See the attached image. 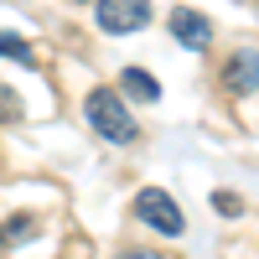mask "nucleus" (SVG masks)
<instances>
[{"label": "nucleus", "mask_w": 259, "mask_h": 259, "mask_svg": "<svg viewBox=\"0 0 259 259\" xmlns=\"http://www.w3.org/2000/svg\"><path fill=\"white\" fill-rule=\"evenodd\" d=\"M83 119H89V130L99 140H114V145H135L140 140V119L130 114V104L119 89H89V99H83Z\"/></svg>", "instance_id": "1"}, {"label": "nucleus", "mask_w": 259, "mask_h": 259, "mask_svg": "<svg viewBox=\"0 0 259 259\" xmlns=\"http://www.w3.org/2000/svg\"><path fill=\"white\" fill-rule=\"evenodd\" d=\"M11 119H21V99L11 89H0V124H11Z\"/></svg>", "instance_id": "9"}, {"label": "nucleus", "mask_w": 259, "mask_h": 259, "mask_svg": "<svg viewBox=\"0 0 259 259\" xmlns=\"http://www.w3.org/2000/svg\"><path fill=\"white\" fill-rule=\"evenodd\" d=\"M212 207H218L223 218H233V212H239V197H233V192H212Z\"/></svg>", "instance_id": "10"}, {"label": "nucleus", "mask_w": 259, "mask_h": 259, "mask_svg": "<svg viewBox=\"0 0 259 259\" xmlns=\"http://www.w3.org/2000/svg\"><path fill=\"white\" fill-rule=\"evenodd\" d=\"M140 26H150V0H99V31L130 36Z\"/></svg>", "instance_id": "3"}, {"label": "nucleus", "mask_w": 259, "mask_h": 259, "mask_svg": "<svg viewBox=\"0 0 259 259\" xmlns=\"http://www.w3.org/2000/svg\"><path fill=\"white\" fill-rule=\"evenodd\" d=\"M26 233H31V218H11L6 228H0V239H6V249H16L21 239H26Z\"/></svg>", "instance_id": "8"}, {"label": "nucleus", "mask_w": 259, "mask_h": 259, "mask_svg": "<svg viewBox=\"0 0 259 259\" xmlns=\"http://www.w3.org/2000/svg\"><path fill=\"white\" fill-rule=\"evenodd\" d=\"M119 94L135 99V104H156V99H161V83L150 78L145 68H124V73H119Z\"/></svg>", "instance_id": "6"}, {"label": "nucleus", "mask_w": 259, "mask_h": 259, "mask_svg": "<svg viewBox=\"0 0 259 259\" xmlns=\"http://www.w3.org/2000/svg\"><path fill=\"white\" fill-rule=\"evenodd\" d=\"M0 52H6V57H16V62H26V68L36 62L31 41H26V36H16V31H0Z\"/></svg>", "instance_id": "7"}, {"label": "nucleus", "mask_w": 259, "mask_h": 259, "mask_svg": "<svg viewBox=\"0 0 259 259\" xmlns=\"http://www.w3.org/2000/svg\"><path fill=\"white\" fill-rule=\"evenodd\" d=\"M223 89H228V94H239V99L259 89V52H254V47L233 52V57L223 62Z\"/></svg>", "instance_id": "4"}, {"label": "nucleus", "mask_w": 259, "mask_h": 259, "mask_svg": "<svg viewBox=\"0 0 259 259\" xmlns=\"http://www.w3.org/2000/svg\"><path fill=\"white\" fill-rule=\"evenodd\" d=\"M166 26H171V36H177L182 47H197V52H202L207 41H212V21H207V16H197L192 6H177Z\"/></svg>", "instance_id": "5"}, {"label": "nucleus", "mask_w": 259, "mask_h": 259, "mask_svg": "<svg viewBox=\"0 0 259 259\" xmlns=\"http://www.w3.org/2000/svg\"><path fill=\"white\" fill-rule=\"evenodd\" d=\"M73 6H83V0H73Z\"/></svg>", "instance_id": "12"}, {"label": "nucleus", "mask_w": 259, "mask_h": 259, "mask_svg": "<svg viewBox=\"0 0 259 259\" xmlns=\"http://www.w3.org/2000/svg\"><path fill=\"white\" fill-rule=\"evenodd\" d=\"M124 259H156V254H124Z\"/></svg>", "instance_id": "11"}, {"label": "nucleus", "mask_w": 259, "mask_h": 259, "mask_svg": "<svg viewBox=\"0 0 259 259\" xmlns=\"http://www.w3.org/2000/svg\"><path fill=\"white\" fill-rule=\"evenodd\" d=\"M135 218L145 223V228H156V233H166V239H177V233L187 228V218H182V207L166 197L161 187H145V192H135Z\"/></svg>", "instance_id": "2"}]
</instances>
